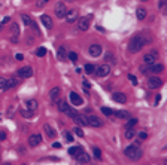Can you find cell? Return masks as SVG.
I'll return each instance as SVG.
<instances>
[{
    "instance_id": "cell-1",
    "label": "cell",
    "mask_w": 167,
    "mask_h": 165,
    "mask_svg": "<svg viewBox=\"0 0 167 165\" xmlns=\"http://www.w3.org/2000/svg\"><path fill=\"white\" fill-rule=\"evenodd\" d=\"M124 155H125L127 158L133 159V161H137V159H140V158H142V155H143V150H142V149H140L137 144H131V146L125 147V150H124Z\"/></svg>"
},
{
    "instance_id": "cell-2",
    "label": "cell",
    "mask_w": 167,
    "mask_h": 165,
    "mask_svg": "<svg viewBox=\"0 0 167 165\" xmlns=\"http://www.w3.org/2000/svg\"><path fill=\"white\" fill-rule=\"evenodd\" d=\"M143 46H145V40H143L140 36H134L130 40V43H128V51L133 52V54H136V52H139L143 48Z\"/></svg>"
},
{
    "instance_id": "cell-3",
    "label": "cell",
    "mask_w": 167,
    "mask_h": 165,
    "mask_svg": "<svg viewBox=\"0 0 167 165\" xmlns=\"http://www.w3.org/2000/svg\"><path fill=\"white\" fill-rule=\"evenodd\" d=\"M91 19H92V14H88L82 18L78 19V28L82 30V31H87L90 28V24H91Z\"/></svg>"
},
{
    "instance_id": "cell-4",
    "label": "cell",
    "mask_w": 167,
    "mask_h": 165,
    "mask_svg": "<svg viewBox=\"0 0 167 165\" xmlns=\"http://www.w3.org/2000/svg\"><path fill=\"white\" fill-rule=\"evenodd\" d=\"M140 70L143 73H148V72H152V73H163L164 72V65L163 64H149V67L148 68H145V67H140Z\"/></svg>"
},
{
    "instance_id": "cell-5",
    "label": "cell",
    "mask_w": 167,
    "mask_h": 165,
    "mask_svg": "<svg viewBox=\"0 0 167 165\" xmlns=\"http://www.w3.org/2000/svg\"><path fill=\"white\" fill-rule=\"evenodd\" d=\"M54 12L58 18H64L66 16V12H67V8L63 2H57L55 3V8H54Z\"/></svg>"
},
{
    "instance_id": "cell-6",
    "label": "cell",
    "mask_w": 167,
    "mask_h": 165,
    "mask_svg": "<svg viewBox=\"0 0 167 165\" xmlns=\"http://www.w3.org/2000/svg\"><path fill=\"white\" fill-rule=\"evenodd\" d=\"M95 73H97V76H100V78H105V76H108L109 73H110V65L106 63V64H102V65H99L97 68H95Z\"/></svg>"
},
{
    "instance_id": "cell-7",
    "label": "cell",
    "mask_w": 167,
    "mask_h": 165,
    "mask_svg": "<svg viewBox=\"0 0 167 165\" xmlns=\"http://www.w3.org/2000/svg\"><path fill=\"white\" fill-rule=\"evenodd\" d=\"M157 58H158V52H157V51H151L149 54L143 55V63L149 65V64H154Z\"/></svg>"
},
{
    "instance_id": "cell-8",
    "label": "cell",
    "mask_w": 167,
    "mask_h": 165,
    "mask_svg": "<svg viewBox=\"0 0 167 165\" xmlns=\"http://www.w3.org/2000/svg\"><path fill=\"white\" fill-rule=\"evenodd\" d=\"M148 86H149L151 89L161 88V86H163V80H161L160 78H155V76H152V78H149V79H148Z\"/></svg>"
},
{
    "instance_id": "cell-9",
    "label": "cell",
    "mask_w": 167,
    "mask_h": 165,
    "mask_svg": "<svg viewBox=\"0 0 167 165\" xmlns=\"http://www.w3.org/2000/svg\"><path fill=\"white\" fill-rule=\"evenodd\" d=\"M40 143H42V137H40V134H33V135L29 137V144H30L32 147H36V146H39Z\"/></svg>"
},
{
    "instance_id": "cell-10",
    "label": "cell",
    "mask_w": 167,
    "mask_h": 165,
    "mask_svg": "<svg viewBox=\"0 0 167 165\" xmlns=\"http://www.w3.org/2000/svg\"><path fill=\"white\" fill-rule=\"evenodd\" d=\"M69 100H70V103L73 104V106H81L84 101H82V98L78 95L76 92H70L69 94Z\"/></svg>"
},
{
    "instance_id": "cell-11",
    "label": "cell",
    "mask_w": 167,
    "mask_h": 165,
    "mask_svg": "<svg viewBox=\"0 0 167 165\" xmlns=\"http://www.w3.org/2000/svg\"><path fill=\"white\" fill-rule=\"evenodd\" d=\"M18 75L24 79H27V78H32L33 76V68L32 67H24V68H19L18 70Z\"/></svg>"
},
{
    "instance_id": "cell-12",
    "label": "cell",
    "mask_w": 167,
    "mask_h": 165,
    "mask_svg": "<svg viewBox=\"0 0 167 165\" xmlns=\"http://www.w3.org/2000/svg\"><path fill=\"white\" fill-rule=\"evenodd\" d=\"M112 100L116 101V103H121V104H125L127 103V97H125L124 92H115L113 95H112Z\"/></svg>"
},
{
    "instance_id": "cell-13",
    "label": "cell",
    "mask_w": 167,
    "mask_h": 165,
    "mask_svg": "<svg viewBox=\"0 0 167 165\" xmlns=\"http://www.w3.org/2000/svg\"><path fill=\"white\" fill-rule=\"evenodd\" d=\"M87 119H88V125H90V127H94V128L102 127V122H100V119H99L97 116L91 115V116H88V117H87Z\"/></svg>"
},
{
    "instance_id": "cell-14",
    "label": "cell",
    "mask_w": 167,
    "mask_h": 165,
    "mask_svg": "<svg viewBox=\"0 0 167 165\" xmlns=\"http://www.w3.org/2000/svg\"><path fill=\"white\" fill-rule=\"evenodd\" d=\"M64 18L67 19L69 24H72V22H75V21L78 19V11H75V9H73V11H67Z\"/></svg>"
},
{
    "instance_id": "cell-15",
    "label": "cell",
    "mask_w": 167,
    "mask_h": 165,
    "mask_svg": "<svg viewBox=\"0 0 167 165\" xmlns=\"http://www.w3.org/2000/svg\"><path fill=\"white\" fill-rule=\"evenodd\" d=\"M11 30H12V39H11V40H12L14 43H16V42H18V36H19V27H18L16 22H12Z\"/></svg>"
},
{
    "instance_id": "cell-16",
    "label": "cell",
    "mask_w": 167,
    "mask_h": 165,
    "mask_svg": "<svg viewBox=\"0 0 167 165\" xmlns=\"http://www.w3.org/2000/svg\"><path fill=\"white\" fill-rule=\"evenodd\" d=\"M40 21H42V24H43L48 30L52 28V18H51L49 15H42V16H40Z\"/></svg>"
},
{
    "instance_id": "cell-17",
    "label": "cell",
    "mask_w": 167,
    "mask_h": 165,
    "mask_svg": "<svg viewBox=\"0 0 167 165\" xmlns=\"http://www.w3.org/2000/svg\"><path fill=\"white\" fill-rule=\"evenodd\" d=\"M60 94H61L60 86H54V88L49 91V98H51L52 101H57V100L60 98Z\"/></svg>"
},
{
    "instance_id": "cell-18",
    "label": "cell",
    "mask_w": 167,
    "mask_h": 165,
    "mask_svg": "<svg viewBox=\"0 0 167 165\" xmlns=\"http://www.w3.org/2000/svg\"><path fill=\"white\" fill-rule=\"evenodd\" d=\"M88 51H90V55L91 57H99L102 54V46L100 45H91Z\"/></svg>"
},
{
    "instance_id": "cell-19",
    "label": "cell",
    "mask_w": 167,
    "mask_h": 165,
    "mask_svg": "<svg viewBox=\"0 0 167 165\" xmlns=\"http://www.w3.org/2000/svg\"><path fill=\"white\" fill-rule=\"evenodd\" d=\"M73 121L76 122V124H79V125H88V119H87V116L85 115H76V116H73Z\"/></svg>"
},
{
    "instance_id": "cell-20",
    "label": "cell",
    "mask_w": 167,
    "mask_h": 165,
    "mask_svg": "<svg viewBox=\"0 0 167 165\" xmlns=\"http://www.w3.org/2000/svg\"><path fill=\"white\" fill-rule=\"evenodd\" d=\"M26 107H27L29 110H32V112H36V110H37V107H39V103H37L34 98H32V100H27Z\"/></svg>"
},
{
    "instance_id": "cell-21",
    "label": "cell",
    "mask_w": 167,
    "mask_h": 165,
    "mask_svg": "<svg viewBox=\"0 0 167 165\" xmlns=\"http://www.w3.org/2000/svg\"><path fill=\"white\" fill-rule=\"evenodd\" d=\"M43 129H45V132H46V135L49 137V138H54L55 135H57V132H55V129L51 127V125H48V124H45L43 125Z\"/></svg>"
},
{
    "instance_id": "cell-22",
    "label": "cell",
    "mask_w": 167,
    "mask_h": 165,
    "mask_svg": "<svg viewBox=\"0 0 167 165\" xmlns=\"http://www.w3.org/2000/svg\"><path fill=\"white\" fill-rule=\"evenodd\" d=\"M112 115H115L116 117H119V119H128V117H131V115L127 110H118V112H113Z\"/></svg>"
},
{
    "instance_id": "cell-23",
    "label": "cell",
    "mask_w": 167,
    "mask_h": 165,
    "mask_svg": "<svg viewBox=\"0 0 167 165\" xmlns=\"http://www.w3.org/2000/svg\"><path fill=\"white\" fill-rule=\"evenodd\" d=\"M76 161H78L79 164H88V162H90V156H88V155L82 150V152L76 156Z\"/></svg>"
},
{
    "instance_id": "cell-24",
    "label": "cell",
    "mask_w": 167,
    "mask_h": 165,
    "mask_svg": "<svg viewBox=\"0 0 167 165\" xmlns=\"http://www.w3.org/2000/svg\"><path fill=\"white\" fill-rule=\"evenodd\" d=\"M146 15H148V11H146L145 8H137V11H136V16H137V19L143 21V19L146 18Z\"/></svg>"
},
{
    "instance_id": "cell-25",
    "label": "cell",
    "mask_w": 167,
    "mask_h": 165,
    "mask_svg": "<svg viewBox=\"0 0 167 165\" xmlns=\"http://www.w3.org/2000/svg\"><path fill=\"white\" fill-rule=\"evenodd\" d=\"M81 152H82V147H81V146H73V147H70V149H69V155H70V156H73V158H76Z\"/></svg>"
},
{
    "instance_id": "cell-26",
    "label": "cell",
    "mask_w": 167,
    "mask_h": 165,
    "mask_svg": "<svg viewBox=\"0 0 167 165\" xmlns=\"http://www.w3.org/2000/svg\"><path fill=\"white\" fill-rule=\"evenodd\" d=\"M57 57H58L60 61H67V52H66V49L63 48V46H60V49L57 52Z\"/></svg>"
},
{
    "instance_id": "cell-27",
    "label": "cell",
    "mask_w": 167,
    "mask_h": 165,
    "mask_svg": "<svg viewBox=\"0 0 167 165\" xmlns=\"http://www.w3.org/2000/svg\"><path fill=\"white\" fill-rule=\"evenodd\" d=\"M21 115H22L24 117H27V119H29V117H32V116L34 115V112H32V110H29L27 107H24V109H21Z\"/></svg>"
},
{
    "instance_id": "cell-28",
    "label": "cell",
    "mask_w": 167,
    "mask_h": 165,
    "mask_svg": "<svg viewBox=\"0 0 167 165\" xmlns=\"http://www.w3.org/2000/svg\"><path fill=\"white\" fill-rule=\"evenodd\" d=\"M105 60H106V63H109V64H115V57H113L112 52H106Z\"/></svg>"
},
{
    "instance_id": "cell-29",
    "label": "cell",
    "mask_w": 167,
    "mask_h": 165,
    "mask_svg": "<svg viewBox=\"0 0 167 165\" xmlns=\"http://www.w3.org/2000/svg\"><path fill=\"white\" fill-rule=\"evenodd\" d=\"M84 70H85V73L91 75V73H94V72H95V65H92V64H85Z\"/></svg>"
},
{
    "instance_id": "cell-30",
    "label": "cell",
    "mask_w": 167,
    "mask_h": 165,
    "mask_svg": "<svg viewBox=\"0 0 167 165\" xmlns=\"http://www.w3.org/2000/svg\"><path fill=\"white\" fill-rule=\"evenodd\" d=\"M18 83H19V80H18V79H15V78L8 79V89H9V88H15Z\"/></svg>"
},
{
    "instance_id": "cell-31",
    "label": "cell",
    "mask_w": 167,
    "mask_h": 165,
    "mask_svg": "<svg viewBox=\"0 0 167 165\" xmlns=\"http://www.w3.org/2000/svg\"><path fill=\"white\" fill-rule=\"evenodd\" d=\"M21 19H22V22H24V26H30V24H32V18H30L29 15H26V14L21 15Z\"/></svg>"
},
{
    "instance_id": "cell-32",
    "label": "cell",
    "mask_w": 167,
    "mask_h": 165,
    "mask_svg": "<svg viewBox=\"0 0 167 165\" xmlns=\"http://www.w3.org/2000/svg\"><path fill=\"white\" fill-rule=\"evenodd\" d=\"M69 107H70V106H69L66 101H58V110H60V112H66Z\"/></svg>"
},
{
    "instance_id": "cell-33",
    "label": "cell",
    "mask_w": 167,
    "mask_h": 165,
    "mask_svg": "<svg viewBox=\"0 0 167 165\" xmlns=\"http://www.w3.org/2000/svg\"><path fill=\"white\" fill-rule=\"evenodd\" d=\"M136 124H137V119H134V117H128V121L125 124V128H133Z\"/></svg>"
},
{
    "instance_id": "cell-34",
    "label": "cell",
    "mask_w": 167,
    "mask_h": 165,
    "mask_svg": "<svg viewBox=\"0 0 167 165\" xmlns=\"http://www.w3.org/2000/svg\"><path fill=\"white\" fill-rule=\"evenodd\" d=\"M134 135H136V132L133 131V128H127V131H125V138L131 140V138H134Z\"/></svg>"
},
{
    "instance_id": "cell-35",
    "label": "cell",
    "mask_w": 167,
    "mask_h": 165,
    "mask_svg": "<svg viewBox=\"0 0 167 165\" xmlns=\"http://www.w3.org/2000/svg\"><path fill=\"white\" fill-rule=\"evenodd\" d=\"M166 5H167V0H160V3H158V8H160V11L163 12V14H166Z\"/></svg>"
},
{
    "instance_id": "cell-36",
    "label": "cell",
    "mask_w": 167,
    "mask_h": 165,
    "mask_svg": "<svg viewBox=\"0 0 167 165\" xmlns=\"http://www.w3.org/2000/svg\"><path fill=\"white\" fill-rule=\"evenodd\" d=\"M0 89H8V79L0 78Z\"/></svg>"
},
{
    "instance_id": "cell-37",
    "label": "cell",
    "mask_w": 167,
    "mask_h": 165,
    "mask_svg": "<svg viewBox=\"0 0 167 165\" xmlns=\"http://www.w3.org/2000/svg\"><path fill=\"white\" fill-rule=\"evenodd\" d=\"M67 60H70V61H78V54L76 52H69L67 54Z\"/></svg>"
},
{
    "instance_id": "cell-38",
    "label": "cell",
    "mask_w": 167,
    "mask_h": 165,
    "mask_svg": "<svg viewBox=\"0 0 167 165\" xmlns=\"http://www.w3.org/2000/svg\"><path fill=\"white\" fill-rule=\"evenodd\" d=\"M64 113H67V116H70V117H73V116H76V115H78V112H76L75 109H72V107H69Z\"/></svg>"
},
{
    "instance_id": "cell-39",
    "label": "cell",
    "mask_w": 167,
    "mask_h": 165,
    "mask_svg": "<svg viewBox=\"0 0 167 165\" xmlns=\"http://www.w3.org/2000/svg\"><path fill=\"white\" fill-rule=\"evenodd\" d=\"M92 153H94V156L97 158V159L102 158V150H100L99 147H92Z\"/></svg>"
},
{
    "instance_id": "cell-40",
    "label": "cell",
    "mask_w": 167,
    "mask_h": 165,
    "mask_svg": "<svg viewBox=\"0 0 167 165\" xmlns=\"http://www.w3.org/2000/svg\"><path fill=\"white\" fill-rule=\"evenodd\" d=\"M64 138L67 143H73V134H70V132H64Z\"/></svg>"
},
{
    "instance_id": "cell-41",
    "label": "cell",
    "mask_w": 167,
    "mask_h": 165,
    "mask_svg": "<svg viewBox=\"0 0 167 165\" xmlns=\"http://www.w3.org/2000/svg\"><path fill=\"white\" fill-rule=\"evenodd\" d=\"M48 3H49V0H37V2H36V8H43Z\"/></svg>"
},
{
    "instance_id": "cell-42",
    "label": "cell",
    "mask_w": 167,
    "mask_h": 165,
    "mask_svg": "<svg viewBox=\"0 0 167 165\" xmlns=\"http://www.w3.org/2000/svg\"><path fill=\"white\" fill-rule=\"evenodd\" d=\"M90 88H91V83H90L88 80H82V89H84L87 94H88V89H90Z\"/></svg>"
},
{
    "instance_id": "cell-43",
    "label": "cell",
    "mask_w": 167,
    "mask_h": 165,
    "mask_svg": "<svg viewBox=\"0 0 167 165\" xmlns=\"http://www.w3.org/2000/svg\"><path fill=\"white\" fill-rule=\"evenodd\" d=\"M45 54H46V49L43 48V46H40V48L36 51V55L37 57H45Z\"/></svg>"
},
{
    "instance_id": "cell-44",
    "label": "cell",
    "mask_w": 167,
    "mask_h": 165,
    "mask_svg": "<svg viewBox=\"0 0 167 165\" xmlns=\"http://www.w3.org/2000/svg\"><path fill=\"white\" fill-rule=\"evenodd\" d=\"M72 131H73V132H75V134H76L78 137H84V131H82V129H81L79 127H75V128L72 129Z\"/></svg>"
},
{
    "instance_id": "cell-45",
    "label": "cell",
    "mask_w": 167,
    "mask_h": 165,
    "mask_svg": "<svg viewBox=\"0 0 167 165\" xmlns=\"http://www.w3.org/2000/svg\"><path fill=\"white\" fill-rule=\"evenodd\" d=\"M102 112H103V115H106V116H110V115L113 113L109 107H102Z\"/></svg>"
},
{
    "instance_id": "cell-46",
    "label": "cell",
    "mask_w": 167,
    "mask_h": 165,
    "mask_svg": "<svg viewBox=\"0 0 167 165\" xmlns=\"http://www.w3.org/2000/svg\"><path fill=\"white\" fill-rule=\"evenodd\" d=\"M128 80L133 83V85H137V78L134 75H128Z\"/></svg>"
},
{
    "instance_id": "cell-47",
    "label": "cell",
    "mask_w": 167,
    "mask_h": 165,
    "mask_svg": "<svg viewBox=\"0 0 167 165\" xmlns=\"http://www.w3.org/2000/svg\"><path fill=\"white\" fill-rule=\"evenodd\" d=\"M148 137V134L145 132V131H142V132H139V140H145Z\"/></svg>"
},
{
    "instance_id": "cell-48",
    "label": "cell",
    "mask_w": 167,
    "mask_h": 165,
    "mask_svg": "<svg viewBox=\"0 0 167 165\" xmlns=\"http://www.w3.org/2000/svg\"><path fill=\"white\" fill-rule=\"evenodd\" d=\"M32 43H33V36L27 34V45H32Z\"/></svg>"
},
{
    "instance_id": "cell-49",
    "label": "cell",
    "mask_w": 167,
    "mask_h": 165,
    "mask_svg": "<svg viewBox=\"0 0 167 165\" xmlns=\"http://www.w3.org/2000/svg\"><path fill=\"white\" fill-rule=\"evenodd\" d=\"M15 58H16V61H22V60H24V55H22V54H16Z\"/></svg>"
},
{
    "instance_id": "cell-50",
    "label": "cell",
    "mask_w": 167,
    "mask_h": 165,
    "mask_svg": "<svg viewBox=\"0 0 167 165\" xmlns=\"http://www.w3.org/2000/svg\"><path fill=\"white\" fill-rule=\"evenodd\" d=\"M5 138H6V134L3 131H0V140H5Z\"/></svg>"
},
{
    "instance_id": "cell-51",
    "label": "cell",
    "mask_w": 167,
    "mask_h": 165,
    "mask_svg": "<svg viewBox=\"0 0 167 165\" xmlns=\"http://www.w3.org/2000/svg\"><path fill=\"white\" fill-rule=\"evenodd\" d=\"M160 101H161V95H157V98H155V106H158Z\"/></svg>"
},
{
    "instance_id": "cell-52",
    "label": "cell",
    "mask_w": 167,
    "mask_h": 165,
    "mask_svg": "<svg viewBox=\"0 0 167 165\" xmlns=\"http://www.w3.org/2000/svg\"><path fill=\"white\" fill-rule=\"evenodd\" d=\"M9 19H11L9 16H5V18H3V21H2V24H6V22H9Z\"/></svg>"
},
{
    "instance_id": "cell-53",
    "label": "cell",
    "mask_w": 167,
    "mask_h": 165,
    "mask_svg": "<svg viewBox=\"0 0 167 165\" xmlns=\"http://www.w3.org/2000/svg\"><path fill=\"white\" fill-rule=\"evenodd\" d=\"M52 147H54V149H60V147H61V144H60V143H54V144H52Z\"/></svg>"
},
{
    "instance_id": "cell-54",
    "label": "cell",
    "mask_w": 167,
    "mask_h": 165,
    "mask_svg": "<svg viewBox=\"0 0 167 165\" xmlns=\"http://www.w3.org/2000/svg\"><path fill=\"white\" fill-rule=\"evenodd\" d=\"M3 30V24H2V22H0V31H2Z\"/></svg>"
},
{
    "instance_id": "cell-55",
    "label": "cell",
    "mask_w": 167,
    "mask_h": 165,
    "mask_svg": "<svg viewBox=\"0 0 167 165\" xmlns=\"http://www.w3.org/2000/svg\"><path fill=\"white\" fill-rule=\"evenodd\" d=\"M66 2H70V3H72V2H73V0H66Z\"/></svg>"
},
{
    "instance_id": "cell-56",
    "label": "cell",
    "mask_w": 167,
    "mask_h": 165,
    "mask_svg": "<svg viewBox=\"0 0 167 165\" xmlns=\"http://www.w3.org/2000/svg\"><path fill=\"white\" fill-rule=\"evenodd\" d=\"M142 2H148V0H142Z\"/></svg>"
}]
</instances>
